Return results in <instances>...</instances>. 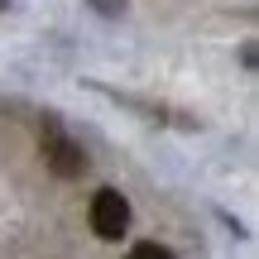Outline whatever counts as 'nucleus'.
<instances>
[{
	"label": "nucleus",
	"instance_id": "f257e3e1",
	"mask_svg": "<svg viewBox=\"0 0 259 259\" xmlns=\"http://www.w3.org/2000/svg\"><path fill=\"white\" fill-rule=\"evenodd\" d=\"M38 149H44V163L53 168L58 178H82V173H87V154H82V144H72V139L63 135V125H58L53 115L44 120Z\"/></svg>",
	"mask_w": 259,
	"mask_h": 259
},
{
	"label": "nucleus",
	"instance_id": "f03ea898",
	"mask_svg": "<svg viewBox=\"0 0 259 259\" xmlns=\"http://www.w3.org/2000/svg\"><path fill=\"white\" fill-rule=\"evenodd\" d=\"M92 231L101 235V240H120L130 231V202L115 187H101V192L92 197Z\"/></svg>",
	"mask_w": 259,
	"mask_h": 259
},
{
	"label": "nucleus",
	"instance_id": "7ed1b4c3",
	"mask_svg": "<svg viewBox=\"0 0 259 259\" xmlns=\"http://www.w3.org/2000/svg\"><path fill=\"white\" fill-rule=\"evenodd\" d=\"M125 259H173V250H168V245H154V240H139Z\"/></svg>",
	"mask_w": 259,
	"mask_h": 259
},
{
	"label": "nucleus",
	"instance_id": "20e7f679",
	"mask_svg": "<svg viewBox=\"0 0 259 259\" xmlns=\"http://www.w3.org/2000/svg\"><path fill=\"white\" fill-rule=\"evenodd\" d=\"M92 10H101V15H120L125 0H92Z\"/></svg>",
	"mask_w": 259,
	"mask_h": 259
}]
</instances>
